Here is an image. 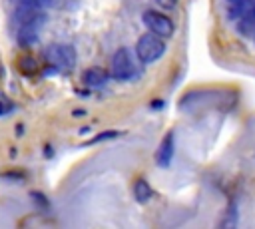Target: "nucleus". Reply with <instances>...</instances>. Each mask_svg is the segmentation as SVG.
Wrapping results in <instances>:
<instances>
[{"label":"nucleus","instance_id":"obj_8","mask_svg":"<svg viewBox=\"0 0 255 229\" xmlns=\"http://www.w3.org/2000/svg\"><path fill=\"white\" fill-rule=\"evenodd\" d=\"M106 80H108V72L100 66H92V68L84 70V74H82V82L88 88H102L106 84Z\"/></svg>","mask_w":255,"mask_h":229},{"label":"nucleus","instance_id":"obj_2","mask_svg":"<svg viewBox=\"0 0 255 229\" xmlns=\"http://www.w3.org/2000/svg\"><path fill=\"white\" fill-rule=\"evenodd\" d=\"M110 74L116 80H129L135 76V62H133V54L129 48L122 46L114 52L112 56V64H110Z\"/></svg>","mask_w":255,"mask_h":229},{"label":"nucleus","instance_id":"obj_9","mask_svg":"<svg viewBox=\"0 0 255 229\" xmlns=\"http://www.w3.org/2000/svg\"><path fill=\"white\" fill-rule=\"evenodd\" d=\"M52 0H20V6L16 8V20L20 22L22 18H26L28 14H32V12H40L42 8H46L48 4H50Z\"/></svg>","mask_w":255,"mask_h":229},{"label":"nucleus","instance_id":"obj_7","mask_svg":"<svg viewBox=\"0 0 255 229\" xmlns=\"http://www.w3.org/2000/svg\"><path fill=\"white\" fill-rule=\"evenodd\" d=\"M171 157H173V133L169 131L161 139V143H159V147L155 151V163L159 167H167L171 163Z\"/></svg>","mask_w":255,"mask_h":229},{"label":"nucleus","instance_id":"obj_6","mask_svg":"<svg viewBox=\"0 0 255 229\" xmlns=\"http://www.w3.org/2000/svg\"><path fill=\"white\" fill-rule=\"evenodd\" d=\"M237 20H239L237 22V32L245 38H253V34H255V0L249 2L245 12Z\"/></svg>","mask_w":255,"mask_h":229},{"label":"nucleus","instance_id":"obj_3","mask_svg":"<svg viewBox=\"0 0 255 229\" xmlns=\"http://www.w3.org/2000/svg\"><path fill=\"white\" fill-rule=\"evenodd\" d=\"M141 22H143V26L149 32H153V34H157L161 38H169L173 34V22H171V18L167 14H163V12H159V10H151V8L145 10L141 14Z\"/></svg>","mask_w":255,"mask_h":229},{"label":"nucleus","instance_id":"obj_5","mask_svg":"<svg viewBox=\"0 0 255 229\" xmlns=\"http://www.w3.org/2000/svg\"><path fill=\"white\" fill-rule=\"evenodd\" d=\"M48 58L52 60V64H54V66L64 68V70H68V68H72V66L76 64L74 48H72V46H68V44L52 46V48L48 50Z\"/></svg>","mask_w":255,"mask_h":229},{"label":"nucleus","instance_id":"obj_12","mask_svg":"<svg viewBox=\"0 0 255 229\" xmlns=\"http://www.w3.org/2000/svg\"><path fill=\"white\" fill-rule=\"evenodd\" d=\"M159 6H163V8H175V4H177V0H155Z\"/></svg>","mask_w":255,"mask_h":229},{"label":"nucleus","instance_id":"obj_11","mask_svg":"<svg viewBox=\"0 0 255 229\" xmlns=\"http://www.w3.org/2000/svg\"><path fill=\"white\" fill-rule=\"evenodd\" d=\"M118 135V131H106L104 135H98V137H94L90 143H96V141H100V139H108V137H116Z\"/></svg>","mask_w":255,"mask_h":229},{"label":"nucleus","instance_id":"obj_1","mask_svg":"<svg viewBox=\"0 0 255 229\" xmlns=\"http://www.w3.org/2000/svg\"><path fill=\"white\" fill-rule=\"evenodd\" d=\"M163 54H165V40L161 36H157L149 30L139 36V40L135 44V56L141 64L157 62Z\"/></svg>","mask_w":255,"mask_h":229},{"label":"nucleus","instance_id":"obj_14","mask_svg":"<svg viewBox=\"0 0 255 229\" xmlns=\"http://www.w3.org/2000/svg\"><path fill=\"white\" fill-rule=\"evenodd\" d=\"M233 2H243V0H227V4H233Z\"/></svg>","mask_w":255,"mask_h":229},{"label":"nucleus","instance_id":"obj_4","mask_svg":"<svg viewBox=\"0 0 255 229\" xmlns=\"http://www.w3.org/2000/svg\"><path fill=\"white\" fill-rule=\"evenodd\" d=\"M44 22H46V16L40 12H32L26 18H22L20 20V32H18L20 44H32L38 38V32H40Z\"/></svg>","mask_w":255,"mask_h":229},{"label":"nucleus","instance_id":"obj_13","mask_svg":"<svg viewBox=\"0 0 255 229\" xmlns=\"http://www.w3.org/2000/svg\"><path fill=\"white\" fill-rule=\"evenodd\" d=\"M4 114V106H2V102H0V115Z\"/></svg>","mask_w":255,"mask_h":229},{"label":"nucleus","instance_id":"obj_15","mask_svg":"<svg viewBox=\"0 0 255 229\" xmlns=\"http://www.w3.org/2000/svg\"><path fill=\"white\" fill-rule=\"evenodd\" d=\"M253 40H255V34H253Z\"/></svg>","mask_w":255,"mask_h":229},{"label":"nucleus","instance_id":"obj_10","mask_svg":"<svg viewBox=\"0 0 255 229\" xmlns=\"http://www.w3.org/2000/svg\"><path fill=\"white\" fill-rule=\"evenodd\" d=\"M133 197H135V201H139V203H147V201L153 197V189L149 187V183H147L143 177H137V179L133 181Z\"/></svg>","mask_w":255,"mask_h":229}]
</instances>
